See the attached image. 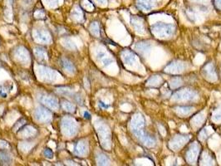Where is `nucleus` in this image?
I'll return each instance as SVG.
<instances>
[{
	"label": "nucleus",
	"mask_w": 221,
	"mask_h": 166,
	"mask_svg": "<svg viewBox=\"0 0 221 166\" xmlns=\"http://www.w3.org/2000/svg\"><path fill=\"white\" fill-rule=\"evenodd\" d=\"M84 117L85 118H87V119H90V115L87 112H86L84 114Z\"/></svg>",
	"instance_id": "f257e3e1"
},
{
	"label": "nucleus",
	"mask_w": 221,
	"mask_h": 166,
	"mask_svg": "<svg viewBox=\"0 0 221 166\" xmlns=\"http://www.w3.org/2000/svg\"><path fill=\"white\" fill-rule=\"evenodd\" d=\"M100 105L102 106V107H105V108H106V107H108V106H106V105H104L103 102H100Z\"/></svg>",
	"instance_id": "f03ea898"
}]
</instances>
